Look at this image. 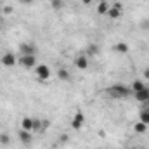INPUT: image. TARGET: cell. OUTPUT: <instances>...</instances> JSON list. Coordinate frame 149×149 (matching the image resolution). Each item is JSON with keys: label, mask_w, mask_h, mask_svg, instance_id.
I'll list each match as a JSON object with an SVG mask.
<instances>
[{"label": "cell", "mask_w": 149, "mask_h": 149, "mask_svg": "<svg viewBox=\"0 0 149 149\" xmlns=\"http://www.w3.org/2000/svg\"><path fill=\"white\" fill-rule=\"evenodd\" d=\"M106 92L111 99H125L132 94V88L128 85H123V83H114L106 88Z\"/></svg>", "instance_id": "1"}, {"label": "cell", "mask_w": 149, "mask_h": 149, "mask_svg": "<svg viewBox=\"0 0 149 149\" xmlns=\"http://www.w3.org/2000/svg\"><path fill=\"white\" fill-rule=\"evenodd\" d=\"M17 63H19L23 68L31 70V68H35V66H37V56H19Z\"/></svg>", "instance_id": "2"}, {"label": "cell", "mask_w": 149, "mask_h": 149, "mask_svg": "<svg viewBox=\"0 0 149 149\" xmlns=\"http://www.w3.org/2000/svg\"><path fill=\"white\" fill-rule=\"evenodd\" d=\"M35 74H37L38 80H49L50 78V70H49V66L47 64H38L35 66Z\"/></svg>", "instance_id": "3"}, {"label": "cell", "mask_w": 149, "mask_h": 149, "mask_svg": "<svg viewBox=\"0 0 149 149\" xmlns=\"http://www.w3.org/2000/svg\"><path fill=\"white\" fill-rule=\"evenodd\" d=\"M19 52H21V56H37V47L33 43H21Z\"/></svg>", "instance_id": "4"}, {"label": "cell", "mask_w": 149, "mask_h": 149, "mask_svg": "<svg viewBox=\"0 0 149 149\" xmlns=\"http://www.w3.org/2000/svg\"><path fill=\"white\" fill-rule=\"evenodd\" d=\"M0 63H2L3 66H7V68H12V66L17 63V57H16L12 52H7V54H3V56H2Z\"/></svg>", "instance_id": "5"}, {"label": "cell", "mask_w": 149, "mask_h": 149, "mask_svg": "<svg viewBox=\"0 0 149 149\" xmlns=\"http://www.w3.org/2000/svg\"><path fill=\"white\" fill-rule=\"evenodd\" d=\"M121 9H123V5H121L120 2L113 3L111 7H109V10H108V16H109L111 19H118V17H121Z\"/></svg>", "instance_id": "6"}, {"label": "cell", "mask_w": 149, "mask_h": 149, "mask_svg": "<svg viewBox=\"0 0 149 149\" xmlns=\"http://www.w3.org/2000/svg\"><path fill=\"white\" fill-rule=\"evenodd\" d=\"M83 123H85V116H83V113L78 111L74 114L73 121H71V127H73V130H80L81 127H83Z\"/></svg>", "instance_id": "7"}, {"label": "cell", "mask_w": 149, "mask_h": 149, "mask_svg": "<svg viewBox=\"0 0 149 149\" xmlns=\"http://www.w3.org/2000/svg\"><path fill=\"white\" fill-rule=\"evenodd\" d=\"M17 137H19V141L24 144V146H28L30 142H31V132H28V130H23V128H19L17 130Z\"/></svg>", "instance_id": "8"}, {"label": "cell", "mask_w": 149, "mask_h": 149, "mask_svg": "<svg viewBox=\"0 0 149 149\" xmlns=\"http://www.w3.org/2000/svg\"><path fill=\"white\" fill-rule=\"evenodd\" d=\"M74 66L78 68V70H88V57L87 56H78L76 59H74Z\"/></svg>", "instance_id": "9"}, {"label": "cell", "mask_w": 149, "mask_h": 149, "mask_svg": "<svg viewBox=\"0 0 149 149\" xmlns=\"http://www.w3.org/2000/svg\"><path fill=\"white\" fill-rule=\"evenodd\" d=\"M134 95H135V99H137L139 102H148L149 101V87H144L142 90L135 92Z\"/></svg>", "instance_id": "10"}, {"label": "cell", "mask_w": 149, "mask_h": 149, "mask_svg": "<svg viewBox=\"0 0 149 149\" xmlns=\"http://www.w3.org/2000/svg\"><path fill=\"white\" fill-rule=\"evenodd\" d=\"M21 128L28 130V132H33V116H24L21 120Z\"/></svg>", "instance_id": "11"}, {"label": "cell", "mask_w": 149, "mask_h": 149, "mask_svg": "<svg viewBox=\"0 0 149 149\" xmlns=\"http://www.w3.org/2000/svg\"><path fill=\"white\" fill-rule=\"evenodd\" d=\"M113 50H114V52H120V54H127V52H128V45H127L125 42H118V43L113 45Z\"/></svg>", "instance_id": "12"}, {"label": "cell", "mask_w": 149, "mask_h": 149, "mask_svg": "<svg viewBox=\"0 0 149 149\" xmlns=\"http://www.w3.org/2000/svg\"><path fill=\"white\" fill-rule=\"evenodd\" d=\"M109 7H111V5H109V3H108L106 0H101V2H99V5H97V12L104 16V14H108V10H109Z\"/></svg>", "instance_id": "13"}, {"label": "cell", "mask_w": 149, "mask_h": 149, "mask_svg": "<svg viewBox=\"0 0 149 149\" xmlns=\"http://www.w3.org/2000/svg\"><path fill=\"white\" fill-rule=\"evenodd\" d=\"M146 85H144V81H141V80H135L132 85H130V88H132V94H135V92H139V90H142Z\"/></svg>", "instance_id": "14"}, {"label": "cell", "mask_w": 149, "mask_h": 149, "mask_svg": "<svg viewBox=\"0 0 149 149\" xmlns=\"http://www.w3.org/2000/svg\"><path fill=\"white\" fill-rule=\"evenodd\" d=\"M139 121H142V123H146L149 127V108H146V109H142V111L139 113Z\"/></svg>", "instance_id": "15"}, {"label": "cell", "mask_w": 149, "mask_h": 149, "mask_svg": "<svg viewBox=\"0 0 149 149\" xmlns=\"http://www.w3.org/2000/svg\"><path fill=\"white\" fill-rule=\"evenodd\" d=\"M134 130H135L137 134H146V132H148V125H146V123H142V121H139V123H135Z\"/></svg>", "instance_id": "16"}, {"label": "cell", "mask_w": 149, "mask_h": 149, "mask_svg": "<svg viewBox=\"0 0 149 149\" xmlns=\"http://www.w3.org/2000/svg\"><path fill=\"white\" fill-rule=\"evenodd\" d=\"M33 132H43V127H42V120L40 118H33Z\"/></svg>", "instance_id": "17"}, {"label": "cell", "mask_w": 149, "mask_h": 149, "mask_svg": "<svg viewBox=\"0 0 149 149\" xmlns=\"http://www.w3.org/2000/svg\"><path fill=\"white\" fill-rule=\"evenodd\" d=\"M0 144H2V146H9V144H10V139H9L7 134H0Z\"/></svg>", "instance_id": "18"}, {"label": "cell", "mask_w": 149, "mask_h": 149, "mask_svg": "<svg viewBox=\"0 0 149 149\" xmlns=\"http://www.w3.org/2000/svg\"><path fill=\"white\" fill-rule=\"evenodd\" d=\"M57 76H59L61 80H70V71H68V70H59V71H57Z\"/></svg>", "instance_id": "19"}, {"label": "cell", "mask_w": 149, "mask_h": 149, "mask_svg": "<svg viewBox=\"0 0 149 149\" xmlns=\"http://www.w3.org/2000/svg\"><path fill=\"white\" fill-rule=\"evenodd\" d=\"M63 5H64L63 0H52V7L54 9H63Z\"/></svg>", "instance_id": "20"}, {"label": "cell", "mask_w": 149, "mask_h": 149, "mask_svg": "<svg viewBox=\"0 0 149 149\" xmlns=\"http://www.w3.org/2000/svg\"><path fill=\"white\" fill-rule=\"evenodd\" d=\"M97 52H99L97 45H90V47H88V56H92V54H97Z\"/></svg>", "instance_id": "21"}, {"label": "cell", "mask_w": 149, "mask_h": 149, "mask_svg": "<svg viewBox=\"0 0 149 149\" xmlns=\"http://www.w3.org/2000/svg\"><path fill=\"white\" fill-rule=\"evenodd\" d=\"M19 2H21L23 5H31V3H33L35 0H19Z\"/></svg>", "instance_id": "22"}, {"label": "cell", "mask_w": 149, "mask_h": 149, "mask_svg": "<svg viewBox=\"0 0 149 149\" xmlns=\"http://www.w3.org/2000/svg\"><path fill=\"white\" fill-rule=\"evenodd\" d=\"M141 26H142V28H146V30H149V21H142V23H141Z\"/></svg>", "instance_id": "23"}, {"label": "cell", "mask_w": 149, "mask_h": 149, "mask_svg": "<svg viewBox=\"0 0 149 149\" xmlns=\"http://www.w3.org/2000/svg\"><path fill=\"white\" fill-rule=\"evenodd\" d=\"M144 78H148V80H149V68L144 70Z\"/></svg>", "instance_id": "24"}, {"label": "cell", "mask_w": 149, "mask_h": 149, "mask_svg": "<svg viewBox=\"0 0 149 149\" xmlns=\"http://www.w3.org/2000/svg\"><path fill=\"white\" fill-rule=\"evenodd\" d=\"M81 2H83L85 5H90V3H92V0H81Z\"/></svg>", "instance_id": "25"}, {"label": "cell", "mask_w": 149, "mask_h": 149, "mask_svg": "<svg viewBox=\"0 0 149 149\" xmlns=\"http://www.w3.org/2000/svg\"><path fill=\"white\" fill-rule=\"evenodd\" d=\"M146 104H148V106H149V101H148V102H146Z\"/></svg>", "instance_id": "26"}, {"label": "cell", "mask_w": 149, "mask_h": 149, "mask_svg": "<svg viewBox=\"0 0 149 149\" xmlns=\"http://www.w3.org/2000/svg\"><path fill=\"white\" fill-rule=\"evenodd\" d=\"M130 149H135V148H130Z\"/></svg>", "instance_id": "27"}, {"label": "cell", "mask_w": 149, "mask_h": 149, "mask_svg": "<svg viewBox=\"0 0 149 149\" xmlns=\"http://www.w3.org/2000/svg\"><path fill=\"white\" fill-rule=\"evenodd\" d=\"M0 14H2V10H0Z\"/></svg>", "instance_id": "28"}]
</instances>
